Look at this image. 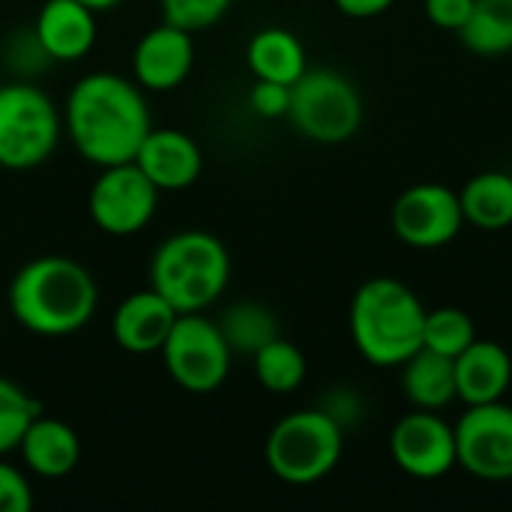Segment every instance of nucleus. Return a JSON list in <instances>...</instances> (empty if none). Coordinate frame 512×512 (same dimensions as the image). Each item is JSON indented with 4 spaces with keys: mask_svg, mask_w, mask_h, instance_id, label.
Returning a JSON list of instances; mask_svg holds the SVG:
<instances>
[{
    "mask_svg": "<svg viewBox=\"0 0 512 512\" xmlns=\"http://www.w3.org/2000/svg\"><path fill=\"white\" fill-rule=\"evenodd\" d=\"M474 9V0H426V18L441 30H459Z\"/></svg>",
    "mask_w": 512,
    "mask_h": 512,
    "instance_id": "c756f323",
    "label": "nucleus"
},
{
    "mask_svg": "<svg viewBox=\"0 0 512 512\" xmlns=\"http://www.w3.org/2000/svg\"><path fill=\"white\" fill-rule=\"evenodd\" d=\"M9 315L33 336L60 339L84 330L99 306L93 273L66 255L27 261L9 282Z\"/></svg>",
    "mask_w": 512,
    "mask_h": 512,
    "instance_id": "f03ea898",
    "label": "nucleus"
},
{
    "mask_svg": "<svg viewBox=\"0 0 512 512\" xmlns=\"http://www.w3.org/2000/svg\"><path fill=\"white\" fill-rule=\"evenodd\" d=\"M159 207V189L135 165L120 162L102 168L87 195V213L93 225L111 237H132L144 231Z\"/></svg>",
    "mask_w": 512,
    "mask_h": 512,
    "instance_id": "1a4fd4ad",
    "label": "nucleus"
},
{
    "mask_svg": "<svg viewBox=\"0 0 512 512\" xmlns=\"http://www.w3.org/2000/svg\"><path fill=\"white\" fill-rule=\"evenodd\" d=\"M465 225L477 231H507L512 225V174L480 171L459 189Z\"/></svg>",
    "mask_w": 512,
    "mask_h": 512,
    "instance_id": "412c9836",
    "label": "nucleus"
},
{
    "mask_svg": "<svg viewBox=\"0 0 512 512\" xmlns=\"http://www.w3.org/2000/svg\"><path fill=\"white\" fill-rule=\"evenodd\" d=\"M249 105L258 117L264 120H279L288 117L291 108V87L279 84V81H255V87L249 90Z\"/></svg>",
    "mask_w": 512,
    "mask_h": 512,
    "instance_id": "c85d7f7f",
    "label": "nucleus"
},
{
    "mask_svg": "<svg viewBox=\"0 0 512 512\" xmlns=\"http://www.w3.org/2000/svg\"><path fill=\"white\" fill-rule=\"evenodd\" d=\"M474 339H477V327L465 309H456V306H444V309H432V312L426 309L423 348L456 360Z\"/></svg>",
    "mask_w": 512,
    "mask_h": 512,
    "instance_id": "393cba45",
    "label": "nucleus"
},
{
    "mask_svg": "<svg viewBox=\"0 0 512 512\" xmlns=\"http://www.w3.org/2000/svg\"><path fill=\"white\" fill-rule=\"evenodd\" d=\"M78 3L90 6L93 12H105V9H114V6H117V3H123V0H78Z\"/></svg>",
    "mask_w": 512,
    "mask_h": 512,
    "instance_id": "2f4dec72",
    "label": "nucleus"
},
{
    "mask_svg": "<svg viewBox=\"0 0 512 512\" xmlns=\"http://www.w3.org/2000/svg\"><path fill=\"white\" fill-rule=\"evenodd\" d=\"M180 312L153 288L129 294L111 318L114 345L126 354H159Z\"/></svg>",
    "mask_w": 512,
    "mask_h": 512,
    "instance_id": "2eb2a0df",
    "label": "nucleus"
},
{
    "mask_svg": "<svg viewBox=\"0 0 512 512\" xmlns=\"http://www.w3.org/2000/svg\"><path fill=\"white\" fill-rule=\"evenodd\" d=\"M228 348L234 354H258L267 342H273L279 336V321L276 315L261 306V303H252V300H243V303H234L222 312V318L216 321Z\"/></svg>",
    "mask_w": 512,
    "mask_h": 512,
    "instance_id": "5701e85b",
    "label": "nucleus"
},
{
    "mask_svg": "<svg viewBox=\"0 0 512 512\" xmlns=\"http://www.w3.org/2000/svg\"><path fill=\"white\" fill-rule=\"evenodd\" d=\"M231 3L234 0H159V9H162V21H168L180 30L198 33V30H207L216 21H222L228 15Z\"/></svg>",
    "mask_w": 512,
    "mask_h": 512,
    "instance_id": "bb28decb",
    "label": "nucleus"
},
{
    "mask_svg": "<svg viewBox=\"0 0 512 512\" xmlns=\"http://www.w3.org/2000/svg\"><path fill=\"white\" fill-rule=\"evenodd\" d=\"M33 33L51 63H75L96 45V12L78 0H45L33 21Z\"/></svg>",
    "mask_w": 512,
    "mask_h": 512,
    "instance_id": "dca6fc26",
    "label": "nucleus"
},
{
    "mask_svg": "<svg viewBox=\"0 0 512 512\" xmlns=\"http://www.w3.org/2000/svg\"><path fill=\"white\" fill-rule=\"evenodd\" d=\"M342 450L345 429L324 408H303L270 429L264 459L282 483L312 486L336 471Z\"/></svg>",
    "mask_w": 512,
    "mask_h": 512,
    "instance_id": "39448f33",
    "label": "nucleus"
},
{
    "mask_svg": "<svg viewBox=\"0 0 512 512\" xmlns=\"http://www.w3.org/2000/svg\"><path fill=\"white\" fill-rule=\"evenodd\" d=\"M231 255L210 231H177L150 258V288L180 315L210 309L228 288Z\"/></svg>",
    "mask_w": 512,
    "mask_h": 512,
    "instance_id": "20e7f679",
    "label": "nucleus"
},
{
    "mask_svg": "<svg viewBox=\"0 0 512 512\" xmlns=\"http://www.w3.org/2000/svg\"><path fill=\"white\" fill-rule=\"evenodd\" d=\"M288 120L309 141L342 144L363 126V96L357 84L336 69H306L291 84Z\"/></svg>",
    "mask_w": 512,
    "mask_h": 512,
    "instance_id": "0eeeda50",
    "label": "nucleus"
},
{
    "mask_svg": "<svg viewBox=\"0 0 512 512\" xmlns=\"http://www.w3.org/2000/svg\"><path fill=\"white\" fill-rule=\"evenodd\" d=\"M252 369H255L258 384L276 396H288V393L300 390L306 381V372H309L303 351L282 336H276L258 354H252Z\"/></svg>",
    "mask_w": 512,
    "mask_h": 512,
    "instance_id": "b1692460",
    "label": "nucleus"
},
{
    "mask_svg": "<svg viewBox=\"0 0 512 512\" xmlns=\"http://www.w3.org/2000/svg\"><path fill=\"white\" fill-rule=\"evenodd\" d=\"M390 225L393 234L411 249H441L453 243L465 228L459 192L444 183L408 186L393 201Z\"/></svg>",
    "mask_w": 512,
    "mask_h": 512,
    "instance_id": "9d476101",
    "label": "nucleus"
},
{
    "mask_svg": "<svg viewBox=\"0 0 512 512\" xmlns=\"http://www.w3.org/2000/svg\"><path fill=\"white\" fill-rule=\"evenodd\" d=\"M246 63H249L255 78L279 81V84H288V87L309 69L303 42L285 27L258 30L246 45Z\"/></svg>",
    "mask_w": 512,
    "mask_h": 512,
    "instance_id": "aec40b11",
    "label": "nucleus"
},
{
    "mask_svg": "<svg viewBox=\"0 0 512 512\" xmlns=\"http://www.w3.org/2000/svg\"><path fill=\"white\" fill-rule=\"evenodd\" d=\"M33 510V486L27 474L15 465L0 462V512Z\"/></svg>",
    "mask_w": 512,
    "mask_h": 512,
    "instance_id": "cd10ccee",
    "label": "nucleus"
},
{
    "mask_svg": "<svg viewBox=\"0 0 512 512\" xmlns=\"http://www.w3.org/2000/svg\"><path fill=\"white\" fill-rule=\"evenodd\" d=\"M512 384L510 351L489 339H474L456 357V393L465 405L501 402Z\"/></svg>",
    "mask_w": 512,
    "mask_h": 512,
    "instance_id": "a211bd4d",
    "label": "nucleus"
},
{
    "mask_svg": "<svg viewBox=\"0 0 512 512\" xmlns=\"http://www.w3.org/2000/svg\"><path fill=\"white\" fill-rule=\"evenodd\" d=\"M456 456L477 480H512V408L501 402L468 405L456 423Z\"/></svg>",
    "mask_w": 512,
    "mask_h": 512,
    "instance_id": "9b49d317",
    "label": "nucleus"
},
{
    "mask_svg": "<svg viewBox=\"0 0 512 512\" xmlns=\"http://www.w3.org/2000/svg\"><path fill=\"white\" fill-rule=\"evenodd\" d=\"M402 390L414 408L423 411H444L459 399L456 393V360L438 351L420 348L402 366Z\"/></svg>",
    "mask_w": 512,
    "mask_h": 512,
    "instance_id": "6ab92c4d",
    "label": "nucleus"
},
{
    "mask_svg": "<svg viewBox=\"0 0 512 512\" xmlns=\"http://www.w3.org/2000/svg\"><path fill=\"white\" fill-rule=\"evenodd\" d=\"M63 135V111L30 78L0 81V168L30 171L48 162Z\"/></svg>",
    "mask_w": 512,
    "mask_h": 512,
    "instance_id": "423d86ee",
    "label": "nucleus"
},
{
    "mask_svg": "<svg viewBox=\"0 0 512 512\" xmlns=\"http://www.w3.org/2000/svg\"><path fill=\"white\" fill-rule=\"evenodd\" d=\"M195 66V42L189 30L168 21L147 30L132 51V78L147 93L177 90Z\"/></svg>",
    "mask_w": 512,
    "mask_h": 512,
    "instance_id": "ddd939ff",
    "label": "nucleus"
},
{
    "mask_svg": "<svg viewBox=\"0 0 512 512\" xmlns=\"http://www.w3.org/2000/svg\"><path fill=\"white\" fill-rule=\"evenodd\" d=\"M159 192L189 189L204 168L198 141L183 129H150L132 159Z\"/></svg>",
    "mask_w": 512,
    "mask_h": 512,
    "instance_id": "4468645a",
    "label": "nucleus"
},
{
    "mask_svg": "<svg viewBox=\"0 0 512 512\" xmlns=\"http://www.w3.org/2000/svg\"><path fill=\"white\" fill-rule=\"evenodd\" d=\"M42 414V405L15 381L0 378V456L18 450L27 426Z\"/></svg>",
    "mask_w": 512,
    "mask_h": 512,
    "instance_id": "a878e982",
    "label": "nucleus"
},
{
    "mask_svg": "<svg viewBox=\"0 0 512 512\" xmlns=\"http://www.w3.org/2000/svg\"><path fill=\"white\" fill-rule=\"evenodd\" d=\"M459 42L477 57L512 51V0H474L468 21L456 30Z\"/></svg>",
    "mask_w": 512,
    "mask_h": 512,
    "instance_id": "4be33fe9",
    "label": "nucleus"
},
{
    "mask_svg": "<svg viewBox=\"0 0 512 512\" xmlns=\"http://www.w3.org/2000/svg\"><path fill=\"white\" fill-rule=\"evenodd\" d=\"M336 9L348 18H378L396 6V0H333Z\"/></svg>",
    "mask_w": 512,
    "mask_h": 512,
    "instance_id": "7c9ffc66",
    "label": "nucleus"
},
{
    "mask_svg": "<svg viewBox=\"0 0 512 512\" xmlns=\"http://www.w3.org/2000/svg\"><path fill=\"white\" fill-rule=\"evenodd\" d=\"M153 129L144 90L117 72L78 78L63 105V132L90 165L108 168L132 162Z\"/></svg>",
    "mask_w": 512,
    "mask_h": 512,
    "instance_id": "f257e3e1",
    "label": "nucleus"
},
{
    "mask_svg": "<svg viewBox=\"0 0 512 512\" xmlns=\"http://www.w3.org/2000/svg\"><path fill=\"white\" fill-rule=\"evenodd\" d=\"M390 456L399 471L414 480H441L456 465V426L438 411L414 408L390 432Z\"/></svg>",
    "mask_w": 512,
    "mask_h": 512,
    "instance_id": "f8f14e48",
    "label": "nucleus"
},
{
    "mask_svg": "<svg viewBox=\"0 0 512 512\" xmlns=\"http://www.w3.org/2000/svg\"><path fill=\"white\" fill-rule=\"evenodd\" d=\"M159 354L171 381L195 396L216 393L225 384L234 360V351L228 348L219 324L204 312L180 315Z\"/></svg>",
    "mask_w": 512,
    "mask_h": 512,
    "instance_id": "6e6552de",
    "label": "nucleus"
},
{
    "mask_svg": "<svg viewBox=\"0 0 512 512\" xmlns=\"http://www.w3.org/2000/svg\"><path fill=\"white\" fill-rule=\"evenodd\" d=\"M426 306L399 279L363 282L348 309V330L360 357L378 369H396L423 348Z\"/></svg>",
    "mask_w": 512,
    "mask_h": 512,
    "instance_id": "7ed1b4c3",
    "label": "nucleus"
},
{
    "mask_svg": "<svg viewBox=\"0 0 512 512\" xmlns=\"http://www.w3.org/2000/svg\"><path fill=\"white\" fill-rule=\"evenodd\" d=\"M18 453L30 474H36L42 480H63L78 468L81 441L69 423L39 414L27 426V432L18 444Z\"/></svg>",
    "mask_w": 512,
    "mask_h": 512,
    "instance_id": "f3484780",
    "label": "nucleus"
}]
</instances>
